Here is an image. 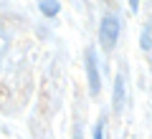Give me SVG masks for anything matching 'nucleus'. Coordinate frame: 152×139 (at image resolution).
Masks as SVG:
<instances>
[{
	"mask_svg": "<svg viewBox=\"0 0 152 139\" xmlns=\"http://www.w3.org/2000/svg\"><path fill=\"white\" fill-rule=\"evenodd\" d=\"M58 10H61V5H58V0H41V13L43 15H58Z\"/></svg>",
	"mask_w": 152,
	"mask_h": 139,
	"instance_id": "nucleus-4",
	"label": "nucleus"
},
{
	"mask_svg": "<svg viewBox=\"0 0 152 139\" xmlns=\"http://www.w3.org/2000/svg\"><path fill=\"white\" fill-rule=\"evenodd\" d=\"M112 106L114 111H122V106H124V76H117L114 79V99H112Z\"/></svg>",
	"mask_w": 152,
	"mask_h": 139,
	"instance_id": "nucleus-3",
	"label": "nucleus"
},
{
	"mask_svg": "<svg viewBox=\"0 0 152 139\" xmlns=\"http://www.w3.org/2000/svg\"><path fill=\"white\" fill-rule=\"evenodd\" d=\"M129 8H132V13H137L140 10V0H129Z\"/></svg>",
	"mask_w": 152,
	"mask_h": 139,
	"instance_id": "nucleus-7",
	"label": "nucleus"
},
{
	"mask_svg": "<svg viewBox=\"0 0 152 139\" xmlns=\"http://www.w3.org/2000/svg\"><path fill=\"white\" fill-rule=\"evenodd\" d=\"M86 79H89V91L91 96H96L102 89V79H99V68H96V53L89 51L86 53Z\"/></svg>",
	"mask_w": 152,
	"mask_h": 139,
	"instance_id": "nucleus-2",
	"label": "nucleus"
},
{
	"mask_svg": "<svg viewBox=\"0 0 152 139\" xmlns=\"http://www.w3.org/2000/svg\"><path fill=\"white\" fill-rule=\"evenodd\" d=\"M94 139H104V119H99L94 127Z\"/></svg>",
	"mask_w": 152,
	"mask_h": 139,
	"instance_id": "nucleus-5",
	"label": "nucleus"
},
{
	"mask_svg": "<svg viewBox=\"0 0 152 139\" xmlns=\"http://www.w3.org/2000/svg\"><path fill=\"white\" fill-rule=\"evenodd\" d=\"M119 18L114 15V13H109V15L102 18V25H99V41H102V48L104 51H112L114 46H117V41H119Z\"/></svg>",
	"mask_w": 152,
	"mask_h": 139,
	"instance_id": "nucleus-1",
	"label": "nucleus"
},
{
	"mask_svg": "<svg viewBox=\"0 0 152 139\" xmlns=\"http://www.w3.org/2000/svg\"><path fill=\"white\" fill-rule=\"evenodd\" d=\"M142 48L150 51V28H145V33H142Z\"/></svg>",
	"mask_w": 152,
	"mask_h": 139,
	"instance_id": "nucleus-6",
	"label": "nucleus"
}]
</instances>
